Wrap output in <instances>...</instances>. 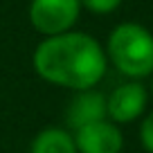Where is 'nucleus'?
<instances>
[{
    "mask_svg": "<svg viewBox=\"0 0 153 153\" xmlns=\"http://www.w3.org/2000/svg\"><path fill=\"white\" fill-rule=\"evenodd\" d=\"M29 153H76L74 137L68 128L48 126L38 131L36 137L29 144Z\"/></svg>",
    "mask_w": 153,
    "mask_h": 153,
    "instance_id": "nucleus-7",
    "label": "nucleus"
},
{
    "mask_svg": "<svg viewBox=\"0 0 153 153\" xmlns=\"http://www.w3.org/2000/svg\"><path fill=\"white\" fill-rule=\"evenodd\" d=\"M79 2L92 14H110L122 5V0H79Z\"/></svg>",
    "mask_w": 153,
    "mask_h": 153,
    "instance_id": "nucleus-8",
    "label": "nucleus"
},
{
    "mask_svg": "<svg viewBox=\"0 0 153 153\" xmlns=\"http://www.w3.org/2000/svg\"><path fill=\"white\" fill-rule=\"evenodd\" d=\"M101 120H108L106 117V95L104 92L95 90V88L74 92V97L70 99V104L65 108L68 131L74 133L76 128L95 124V122H101Z\"/></svg>",
    "mask_w": 153,
    "mask_h": 153,
    "instance_id": "nucleus-6",
    "label": "nucleus"
},
{
    "mask_svg": "<svg viewBox=\"0 0 153 153\" xmlns=\"http://www.w3.org/2000/svg\"><path fill=\"white\" fill-rule=\"evenodd\" d=\"M79 0H32L29 2V23L45 38L72 32V25L79 18Z\"/></svg>",
    "mask_w": 153,
    "mask_h": 153,
    "instance_id": "nucleus-3",
    "label": "nucleus"
},
{
    "mask_svg": "<svg viewBox=\"0 0 153 153\" xmlns=\"http://www.w3.org/2000/svg\"><path fill=\"white\" fill-rule=\"evenodd\" d=\"M32 63L43 81L74 92L95 88L108 68L99 41L83 32H65L43 38L34 50Z\"/></svg>",
    "mask_w": 153,
    "mask_h": 153,
    "instance_id": "nucleus-1",
    "label": "nucleus"
},
{
    "mask_svg": "<svg viewBox=\"0 0 153 153\" xmlns=\"http://www.w3.org/2000/svg\"><path fill=\"white\" fill-rule=\"evenodd\" d=\"M104 52L106 59L133 81L153 74V34L137 23L117 25Z\"/></svg>",
    "mask_w": 153,
    "mask_h": 153,
    "instance_id": "nucleus-2",
    "label": "nucleus"
},
{
    "mask_svg": "<svg viewBox=\"0 0 153 153\" xmlns=\"http://www.w3.org/2000/svg\"><path fill=\"white\" fill-rule=\"evenodd\" d=\"M149 104V92L140 81L120 83L106 97V117L113 124H131L142 117Z\"/></svg>",
    "mask_w": 153,
    "mask_h": 153,
    "instance_id": "nucleus-4",
    "label": "nucleus"
},
{
    "mask_svg": "<svg viewBox=\"0 0 153 153\" xmlns=\"http://www.w3.org/2000/svg\"><path fill=\"white\" fill-rule=\"evenodd\" d=\"M76 153H120L124 146V135L120 126L110 120L81 126L72 133Z\"/></svg>",
    "mask_w": 153,
    "mask_h": 153,
    "instance_id": "nucleus-5",
    "label": "nucleus"
},
{
    "mask_svg": "<svg viewBox=\"0 0 153 153\" xmlns=\"http://www.w3.org/2000/svg\"><path fill=\"white\" fill-rule=\"evenodd\" d=\"M140 142H142L144 151L153 153V110L146 115L140 124Z\"/></svg>",
    "mask_w": 153,
    "mask_h": 153,
    "instance_id": "nucleus-9",
    "label": "nucleus"
},
{
    "mask_svg": "<svg viewBox=\"0 0 153 153\" xmlns=\"http://www.w3.org/2000/svg\"><path fill=\"white\" fill-rule=\"evenodd\" d=\"M151 92H153V81H151Z\"/></svg>",
    "mask_w": 153,
    "mask_h": 153,
    "instance_id": "nucleus-10",
    "label": "nucleus"
}]
</instances>
